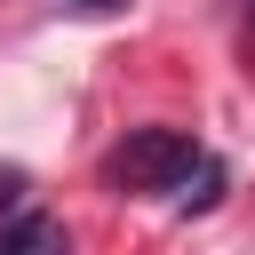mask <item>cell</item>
I'll return each mask as SVG.
<instances>
[{"label":"cell","instance_id":"7a4b0ae2","mask_svg":"<svg viewBox=\"0 0 255 255\" xmlns=\"http://www.w3.org/2000/svg\"><path fill=\"white\" fill-rule=\"evenodd\" d=\"M0 255H72V239H64V223L48 207H16L0 223Z\"/></svg>","mask_w":255,"mask_h":255},{"label":"cell","instance_id":"277c9868","mask_svg":"<svg viewBox=\"0 0 255 255\" xmlns=\"http://www.w3.org/2000/svg\"><path fill=\"white\" fill-rule=\"evenodd\" d=\"M80 8H120V0H80Z\"/></svg>","mask_w":255,"mask_h":255},{"label":"cell","instance_id":"3957f363","mask_svg":"<svg viewBox=\"0 0 255 255\" xmlns=\"http://www.w3.org/2000/svg\"><path fill=\"white\" fill-rule=\"evenodd\" d=\"M191 175H199V183L183 191V215H199V207H215V199H223V167H215V159H199Z\"/></svg>","mask_w":255,"mask_h":255},{"label":"cell","instance_id":"6da1fadb","mask_svg":"<svg viewBox=\"0 0 255 255\" xmlns=\"http://www.w3.org/2000/svg\"><path fill=\"white\" fill-rule=\"evenodd\" d=\"M191 167H199V143L183 128H128V143L104 159V175L128 191H175V183H191Z\"/></svg>","mask_w":255,"mask_h":255}]
</instances>
